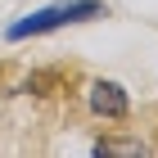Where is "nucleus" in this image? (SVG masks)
<instances>
[{
	"instance_id": "nucleus-1",
	"label": "nucleus",
	"mask_w": 158,
	"mask_h": 158,
	"mask_svg": "<svg viewBox=\"0 0 158 158\" xmlns=\"http://www.w3.org/2000/svg\"><path fill=\"white\" fill-rule=\"evenodd\" d=\"M99 14V0H63V5H50V9H36L32 18L9 27V41H23V36H41V32H54L63 23H81V18H95Z\"/></svg>"
},
{
	"instance_id": "nucleus-2",
	"label": "nucleus",
	"mask_w": 158,
	"mask_h": 158,
	"mask_svg": "<svg viewBox=\"0 0 158 158\" xmlns=\"http://www.w3.org/2000/svg\"><path fill=\"white\" fill-rule=\"evenodd\" d=\"M90 109H95L99 118H127L131 99H127V90H122L118 81H95L90 86Z\"/></svg>"
}]
</instances>
